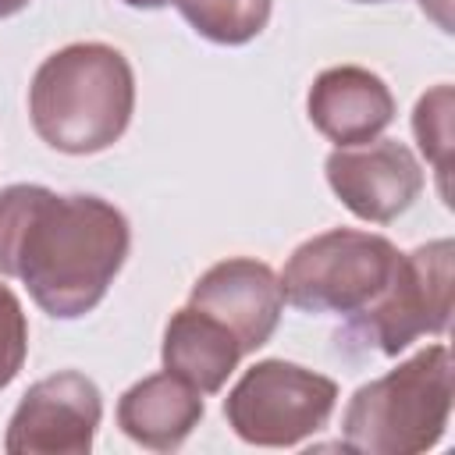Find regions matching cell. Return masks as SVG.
<instances>
[{
  "label": "cell",
  "mask_w": 455,
  "mask_h": 455,
  "mask_svg": "<svg viewBox=\"0 0 455 455\" xmlns=\"http://www.w3.org/2000/svg\"><path fill=\"white\" fill-rule=\"evenodd\" d=\"M355 4H384V0H355Z\"/></svg>",
  "instance_id": "cell-19"
},
{
  "label": "cell",
  "mask_w": 455,
  "mask_h": 455,
  "mask_svg": "<svg viewBox=\"0 0 455 455\" xmlns=\"http://www.w3.org/2000/svg\"><path fill=\"white\" fill-rule=\"evenodd\" d=\"M313 128L334 146H359L380 139L395 121V96L380 75L359 64H338L313 78L306 92Z\"/></svg>",
  "instance_id": "cell-10"
},
{
  "label": "cell",
  "mask_w": 455,
  "mask_h": 455,
  "mask_svg": "<svg viewBox=\"0 0 455 455\" xmlns=\"http://www.w3.org/2000/svg\"><path fill=\"white\" fill-rule=\"evenodd\" d=\"M28 355V323L18 295L0 281V391L21 373Z\"/></svg>",
  "instance_id": "cell-15"
},
{
  "label": "cell",
  "mask_w": 455,
  "mask_h": 455,
  "mask_svg": "<svg viewBox=\"0 0 455 455\" xmlns=\"http://www.w3.org/2000/svg\"><path fill=\"white\" fill-rule=\"evenodd\" d=\"M323 174L341 206L370 224L398 220L419 199L427 181L416 153L398 139L338 146L323 160Z\"/></svg>",
  "instance_id": "cell-8"
},
{
  "label": "cell",
  "mask_w": 455,
  "mask_h": 455,
  "mask_svg": "<svg viewBox=\"0 0 455 455\" xmlns=\"http://www.w3.org/2000/svg\"><path fill=\"white\" fill-rule=\"evenodd\" d=\"M103 419L100 387L78 370H57L21 395L11 412L7 455H85Z\"/></svg>",
  "instance_id": "cell-7"
},
{
  "label": "cell",
  "mask_w": 455,
  "mask_h": 455,
  "mask_svg": "<svg viewBox=\"0 0 455 455\" xmlns=\"http://www.w3.org/2000/svg\"><path fill=\"white\" fill-rule=\"evenodd\" d=\"M242 355L245 352L235 341V334L196 306H181L164 327V370L192 384L199 395H217L238 370Z\"/></svg>",
  "instance_id": "cell-12"
},
{
  "label": "cell",
  "mask_w": 455,
  "mask_h": 455,
  "mask_svg": "<svg viewBox=\"0 0 455 455\" xmlns=\"http://www.w3.org/2000/svg\"><path fill=\"white\" fill-rule=\"evenodd\" d=\"M188 306L220 320L242 352L263 348L284 313V291L277 274L252 256H228L199 274L188 291Z\"/></svg>",
  "instance_id": "cell-9"
},
{
  "label": "cell",
  "mask_w": 455,
  "mask_h": 455,
  "mask_svg": "<svg viewBox=\"0 0 455 455\" xmlns=\"http://www.w3.org/2000/svg\"><path fill=\"white\" fill-rule=\"evenodd\" d=\"M32 0H0V18H11V14H18V11H25Z\"/></svg>",
  "instance_id": "cell-18"
},
{
  "label": "cell",
  "mask_w": 455,
  "mask_h": 455,
  "mask_svg": "<svg viewBox=\"0 0 455 455\" xmlns=\"http://www.w3.org/2000/svg\"><path fill=\"white\" fill-rule=\"evenodd\" d=\"M398 263V249L373 231L331 228L306 238L281 270L284 302L302 313L352 316L366 309Z\"/></svg>",
  "instance_id": "cell-4"
},
{
  "label": "cell",
  "mask_w": 455,
  "mask_h": 455,
  "mask_svg": "<svg viewBox=\"0 0 455 455\" xmlns=\"http://www.w3.org/2000/svg\"><path fill=\"white\" fill-rule=\"evenodd\" d=\"M338 405V384L288 359H259L224 398L228 427L256 448H295L320 434Z\"/></svg>",
  "instance_id": "cell-6"
},
{
  "label": "cell",
  "mask_w": 455,
  "mask_h": 455,
  "mask_svg": "<svg viewBox=\"0 0 455 455\" xmlns=\"http://www.w3.org/2000/svg\"><path fill=\"white\" fill-rule=\"evenodd\" d=\"M128 249V217L100 196H57L28 181L0 188V274L18 277L53 320L92 313Z\"/></svg>",
  "instance_id": "cell-1"
},
{
  "label": "cell",
  "mask_w": 455,
  "mask_h": 455,
  "mask_svg": "<svg viewBox=\"0 0 455 455\" xmlns=\"http://www.w3.org/2000/svg\"><path fill=\"white\" fill-rule=\"evenodd\" d=\"M451 398V352L448 345H427L355 387L341 416L345 448L366 455H419L444 437Z\"/></svg>",
  "instance_id": "cell-3"
},
{
  "label": "cell",
  "mask_w": 455,
  "mask_h": 455,
  "mask_svg": "<svg viewBox=\"0 0 455 455\" xmlns=\"http://www.w3.org/2000/svg\"><path fill=\"white\" fill-rule=\"evenodd\" d=\"M455 306V245L434 238L412 252H398L384 291L345 327L348 341L377 348L380 355L405 352L423 334H444Z\"/></svg>",
  "instance_id": "cell-5"
},
{
  "label": "cell",
  "mask_w": 455,
  "mask_h": 455,
  "mask_svg": "<svg viewBox=\"0 0 455 455\" xmlns=\"http://www.w3.org/2000/svg\"><path fill=\"white\" fill-rule=\"evenodd\" d=\"M412 135L419 153L434 164L441 199L448 203V171H451V85L441 82L416 100L412 110Z\"/></svg>",
  "instance_id": "cell-14"
},
{
  "label": "cell",
  "mask_w": 455,
  "mask_h": 455,
  "mask_svg": "<svg viewBox=\"0 0 455 455\" xmlns=\"http://www.w3.org/2000/svg\"><path fill=\"white\" fill-rule=\"evenodd\" d=\"M196 36L217 46L252 43L274 11V0H174Z\"/></svg>",
  "instance_id": "cell-13"
},
{
  "label": "cell",
  "mask_w": 455,
  "mask_h": 455,
  "mask_svg": "<svg viewBox=\"0 0 455 455\" xmlns=\"http://www.w3.org/2000/svg\"><path fill=\"white\" fill-rule=\"evenodd\" d=\"M121 4H128V7H135V11H160V7H167V4H174V0H121Z\"/></svg>",
  "instance_id": "cell-17"
},
{
  "label": "cell",
  "mask_w": 455,
  "mask_h": 455,
  "mask_svg": "<svg viewBox=\"0 0 455 455\" xmlns=\"http://www.w3.org/2000/svg\"><path fill=\"white\" fill-rule=\"evenodd\" d=\"M206 405L203 395L174 373H153L135 380L117 398V427L128 441L149 451H174L199 427Z\"/></svg>",
  "instance_id": "cell-11"
},
{
  "label": "cell",
  "mask_w": 455,
  "mask_h": 455,
  "mask_svg": "<svg viewBox=\"0 0 455 455\" xmlns=\"http://www.w3.org/2000/svg\"><path fill=\"white\" fill-rule=\"evenodd\" d=\"M135 114V71L107 43H71L53 50L32 75L28 121L36 135L68 156L110 149Z\"/></svg>",
  "instance_id": "cell-2"
},
{
  "label": "cell",
  "mask_w": 455,
  "mask_h": 455,
  "mask_svg": "<svg viewBox=\"0 0 455 455\" xmlns=\"http://www.w3.org/2000/svg\"><path fill=\"white\" fill-rule=\"evenodd\" d=\"M419 7L441 32H451V0H419Z\"/></svg>",
  "instance_id": "cell-16"
}]
</instances>
